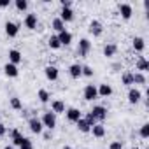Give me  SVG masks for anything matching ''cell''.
Returning <instances> with one entry per match:
<instances>
[{
    "label": "cell",
    "instance_id": "cell-1",
    "mask_svg": "<svg viewBox=\"0 0 149 149\" xmlns=\"http://www.w3.org/2000/svg\"><path fill=\"white\" fill-rule=\"evenodd\" d=\"M42 126L44 128H47V130H53L54 126H56V114L54 112H44V116H42Z\"/></svg>",
    "mask_w": 149,
    "mask_h": 149
},
{
    "label": "cell",
    "instance_id": "cell-2",
    "mask_svg": "<svg viewBox=\"0 0 149 149\" xmlns=\"http://www.w3.org/2000/svg\"><path fill=\"white\" fill-rule=\"evenodd\" d=\"M83 97H84V100H88V102L95 100V98L98 97L97 86H95V84H86V88H84V91H83Z\"/></svg>",
    "mask_w": 149,
    "mask_h": 149
},
{
    "label": "cell",
    "instance_id": "cell-3",
    "mask_svg": "<svg viewBox=\"0 0 149 149\" xmlns=\"http://www.w3.org/2000/svg\"><path fill=\"white\" fill-rule=\"evenodd\" d=\"M90 112H91V114L95 116V119H97V121H100V123L107 118V109H105L104 105H95Z\"/></svg>",
    "mask_w": 149,
    "mask_h": 149
},
{
    "label": "cell",
    "instance_id": "cell-4",
    "mask_svg": "<svg viewBox=\"0 0 149 149\" xmlns=\"http://www.w3.org/2000/svg\"><path fill=\"white\" fill-rule=\"evenodd\" d=\"M28 126H30V130L33 132V133H42V130H44V126H42V121L39 119V118H30V121H28Z\"/></svg>",
    "mask_w": 149,
    "mask_h": 149
},
{
    "label": "cell",
    "instance_id": "cell-5",
    "mask_svg": "<svg viewBox=\"0 0 149 149\" xmlns=\"http://www.w3.org/2000/svg\"><path fill=\"white\" fill-rule=\"evenodd\" d=\"M65 114H67V119H68L70 123H77V121L83 118V116H81V111H79V109H76V107H70Z\"/></svg>",
    "mask_w": 149,
    "mask_h": 149
},
{
    "label": "cell",
    "instance_id": "cell-6",
    "mask_svg": "<svg viewBox=\"0 0 149 149\" xmlns=\"http://www.w3.org/2000/svg\"><path fill=\"white\" fill-rule=\"evenodd\" d=\"M90 49H91V42H90L88 39H81V40H79V47H77L79 56H86V54L90 53Z\"/></svg>",
    "mask_w": 149,
    "mask_h": 149
},
{
    "label": "cell",
    "instance_id": "cell-7",
    "mask_svg": "<svg viewBox=\"0 0 149 149\" xmlns=\"http://www.w3.org/2000/svg\"><path fill=\"white\" fill-rule=\"evenodd\" d=\"M44 74H46V77H47L49 81H56L58 76H60V72H58V68H56L54 65H47V67L44 68Z\"/></svg>",
    "mask_w": 149,
    "mask_h": 149
},
{
    "label": "cell",
    "instance_id": "cell-8",
    "mask_svg": "<svg viewBox=\"0 0 149 149\" xmlns=\"http://www.w3.org/2000/svg\"><path fill=\"white\" fill-rule=\"evenodd\" d=\"M90 32L93 33V37H100V35L104 33V26H102V23L97 21V19H93V21L90 23Z\"/></svg>",
    "mask_w": 149,
    "mask_h": 149
},
{
    "label": "cell",
    "instance_id": "cell-9",
    "mask_svg": "<svg viewBox=\"0 0 149 149\" xmlns=\"http://www.w3.org/2000/svg\"><path fill=\"white\" fill-rule=\"evenodd\" d=\"M18 32H19V25L18 23H13V21L6 23V33H7V37H16Z\"/></svg>",
    "mask_w": 149,
    "mask_h": 149
},
{
    "label": "cell",
    "instance_id": "cell-10",
    "mask_svg": "<svg viewBox=\"0 0 149 149\" xmlns=\"http://www.w3.org/2000/svg\"><path fill=\"white\" fill-rule=\"evenodd\" d=\"M68 74H70L74 79L81 77V76H83V65H79V63H72V65L68 67Z\"/></svg>",
    "mask_w": 149,
    "mask_h": 149
},
{
    "label": "cell",
    "instance_id": "cell-11",
    "mask_svg": "<svg viewBox=\"0 0 149 149\" xmlns=\"http://www.w3.org/2000/svg\"><path fill=\"white\" fill-rule=\"evenodd\" d=\"M4 74H6L7 77H18V74H19V70H18V65L6 63V67H4Z\"/></svg>",
    "mask_w": 149,
    "mask_h": 149
},
{
    "label": "cell",
    "instance_id": "cell-12",
    "mask_svg": "<svg viewBox=\"0 0 149 149\" xmlns=\"http://www.w3.org/2000/svg\"><path fill=\"white\" fill-rule=\"evenodd\" d=\"M119 14H121L123 19H130L132 14H133L132 6H130V4H119Z\"/></svg>",
    "mask_w": 149,
    "mask_h": 149
},
{
    "label": "cell",
    "instance_id": "cell-13",
    "mask_svg": "<svg viewBox=\"0 0 149 149\" xmlns=\"http://www.w3.org/2000/svg\"><path fill=\"white\" fill-rule=\"evenodd\" d=\"M37 25H39L37 14H28V16L25 18V26H26L28 30H35V28H37Z\"/></svg>",
    "mask_w": 149,
    "mask_h": 149
},
{
    "label": "cell",
    "instance_id": "cell-14",
    "mask_svg": "<svg viewBox=\"0 0 149 149\" xmlns=\"http://www.w3.org/2000/svg\"><path fill=\"white\" fill-rule=\"evenodd\" d=\"M140 98H142V93L137 88H130V91H128V102L130 104H139Z\"/></svg>",
    "mask_w": 149,
    "mask_h": 149
},
{
    "label": "cell",
    "instance_id": "cell-15",
    "mask_svg": "<svg viewBox=\"0 0 149 149\" xmlns=\"http://www.w3.org/2000/svg\"><path fill=\"white\" fill-rule=\"evenodd\" d=\"M56 37H58V40H60V44H61V46H68V44L72 42V33H70V32H67V30L60 32Z\"/></svg>",
    "mask_w": 149,
    "mask_h": 149
},
{
    "label": "cell",
    "instance_id": "cell-16",
    "mask_svg": "<svg viewBox=\"0 0 149 149\" xmlns=\"http://www.w3.org/2000/svg\"><path fill=\"white\" fill-rule=\"evenodd\" d=\"M91 133H93V137H97V139H102L104 135H105V126L102 125V123H97L95 126H91V130H90Z\"/></svg>",
    "mask_w": 149,
    "mask_h": 149
},
{
    "label": "cell",
    "instance_id": "cell-17",
    "mask_svg": "<svg viewBox=\"0 0 149 149\" xmlns=\"http://www.w3.org/2000/svg\"><path fill=\"white\" fill-rule=\"evenodd\" d=\"M21 60H23V56H21V53H19L18 49H11V51H9V63L18 65Z\"/></svg>",
    "mask_w": 149,
    "mask_h": 149
},
{
    "label": "cell",
    "instance_id": "cell-18",
    "mask_svg": "<svg viewBox=\"0 0 149 149\" xmlns=\"http://www.w3.org/2000/svg\"><path fill=\"white\" fill-rule=\"evenodd\" d=\"M51 112H54V114L65 112V104H63L61 100H53V102H51Z\"/></svg>",
    "mask_w": 149,
    "mask_h": 149
},
{
    "label": "cell",
    "instance_id": "cell-19",
    "mask_svg": "<svg viewBox=\"0 0 149 149\" xmlns=\"http://www.w3.org/2000/svg\"><path fill=\"white\" fill-rule=\"evenodd\" d=\"M60 19H61L63 23L72 21V19H74V11H72V9H61V13H60Z\"/></svg>",
    "mask_w": 149,
    "mask_h": 149
},
{
    "label": "cell",
    "instance_id": "cell-20",
    "mask_svg": "<svg viewBox=\"0 0 149 149\" xmlns=\"http://www.w3.org/2000/svg\"><path fill=\"white\" fill-rule=\"evenodd\" d=\"M135 68H137V70H140V74H142V72L149 70V61H147L144 56H140V58L137 60V63H135Z\"/></svg>",
    "mask_w": 149,
    "mask_h": 149
},
{
    "label": "cell",
    "instance_id": "cell-21",
    "mask_svg": "<svg viewBox=\"0 0 149 149\" xmlns=\"http://www.w3.org/2000/svg\"><path fill=\"white\" fill-rule=\"evenodd\" d=\"M97 91H98V97H111L112 95V88L109 84H100L97 88Z\"/></svg>",
    "mask_w": 149,
    "mask_h": 149
},
{
    "label": "cell",
    "instance_id": "cell-22",
    "mask_svg": "<svg viewBox=\"0 0 149 149\" xmlns=\"http://www.w3.org/2000/svg\"><path fill=\"white\" fill-rule=\"evenodd\" d=\"M116 51H118V46H116V44H107V46L104 47V56L112 58V56L116 54Z\"/></svg>",
    "mask_w": 149,
    "mask_h": 149
},
{
    "label": "cell",
    "instance_id": "cell-23",
    "mask_svg": "<svg viewBox=\"0 0 149 149\" xmlns=\"http://www.w3.org/2000/svg\"><path fill=\"white\" fill-rule=\"evenodd\" d=\"M144 47H146L144 39H142V37H135V39H133V49H135V51H139V53H142V51H144Z\"/></svg>",
    "mask_w": 149,
    "mask_h": 149
},
{
    "label": "cell",
    "instance_id": "cell-24",
    "mask_svg": "<svg viewBox=\"0 0 149 149\" xmlns=\"http://www.w3.org/2000/svg\"><path fill=\"white\" fill-rule=\"evenodd\" d=\"M51 26H53V28H54V30H56L58 33L65 30V23H63V21H61L60 18H54V19L51 21Z\"/></svg>",
    "mask_w": 149,
    "mask_h": 149
},
{
    "label": "cell",
    "instance_id": "cell-25",
    "mask_svg": "<svg viewBox=\"0 0 149 149\" xmlns=\"http://www.w3.org/2000/svg\"><path fill=\"white\" fill-rule=\"evenodd\" d=\"M76 125H77V128H79V132H83V133H88V132L91 130V126H90V125H88V123L84 121V118H81V119H79V121H77Z\"/></svg>",
    "mask_w": 149,
    "mask_h": 149
},
{
    "label": "cell",
    "instance_id": "cell-26",
    "mask_svg": "<svg viewBox=\"0 0 149 149\" xmlns=\"http://www.w3.org/2000/svg\"><path fill=\"white\" fill-rule=\"evenodd\" d=\"M121 79H123V84H125V86H132V84H133V74H132V72H125Z\"/></svg>",
    "mask_w": 149,
    "mask_h": 149
},
{
    "label": "cell",
    "instance_id": "cell-27",
    "mask_svg": "<svg viewBox=\"0 0 149 149\" xmlns=\"http://www.w3.org/2000/svg\"><path fill=\"white\" fill-rule=\"evenodd\" d=\"M47 44H49V47H51V49H60V47H61V44H60V40H58V37H56V35H51V37H49V40H47Z\"/></svg>",
    "mask_w": 149,
    "mask_h": 149
},
{
    "label": "cell",
    "instance_id": "cell-28",
    "mask_svg": "<svg viewBox=\"0 0 149 149\" xmlns=\"http://www.w3.org/2000/svg\"><path fill=\"white\" fill-rule=\"evenodd\" d=\"M37 97H39V100L42 102V104H47L49 102V91L47 90H39V93H37Z\"/></svg>",
    "mask_w": 149,
    "mask_h": 149
},
{
    "label": "cell",
    "instance_id": "cell-29",
    "mask_svg": "<svg viewBox=\"0 0 149 149\" xmlns=\"http://www.w3.org/2000/svg\"><path fill=\"white\" fill-rule=\"evenodd\" d=\"M133 84H146V76L140 72H135L133 74Z\"/></svg>",
    "mask_w": 149,
    "mask_h": 149
},
{
    "label": "cell",
    "instance_id": "cell-30",
    "mask_svg": "<svg viewBox=\"0 0 149 149\" xmlns=\"http://www.w3.org/2000/svg\"><path fill=\"white\" fill-rule=\"evenodd\" d=\"M14 6L18 11H26L28 9V2L26 0H14Z\"/></svg>",
    "mask_w": 149,
    "mask_h": 149
},
{
    "label": "cell",
    "instance_id": "cell-31",
    "mask_svg": "<svg viewBox=\"0 0 149 149\" xmlns=\"http://www.w3.org/2000/svg\"><path fill=\"white\" fill-rule=\"evenodd\" d=\"M11 107L16 109V111H19V109L23 107V105H21V100H19L18 97H13V98H11Z\"/></svg>",
    "mask_w": 149,
    "mask_h": 149
},
{
    "label": "cell",
    "instance_id": "cell-32",
    "mask_svg": "<svg viewBox=\"0 0 149 149\" xmlns=\"http://www.w3.org/2000/svg\"><path fill=\"white\" fill-rule=\"evenodd\" d=\"M84 121H86V123H88L90 126H95V125L98 123V121L95 119V116H93L91 112H88V114H86V118H84Z\"/></svg>",
    "mask_w": 149,
    "mask_h": 149
},
{
    "label": "cell",
    "instance_id": "cell-33",
    "mask_svg": "<svg viewBox=\"0 0 149 149\" xmlns=\"http://www.w3.org/2000/svg\"><path fill=\"white\" fill-rule=\"evenodd\" d=\"M140 137L142 139H147L149 137V123H144L142 128H140Z\"/></svg>",
    "mask_w": 149,
    "mask_h": 149
},
{
    "label": "cell",
    "instance_id": "cell-34",
    "mask_svg": "<svg viewBox=\"0 0 149 149\" xmlns=\"http://www.w3.org/2000/svg\"><path fill=\"white\" fill-rule=\"evenodd\" d=\"M19 149H33V144H32V140L30 139H23V142H21V146H19Z\"/></svg>",
    "mask_w": 149,
    "mask_h": 149
},
{
    "label": "cell",
    "instance_id": "cell-35",
    "mask_svg": "<svg viewBox=\"0 0 149 149\" xmlns=\"http://www.w3.org/2000/svg\"><path fill=\"white\" fill-rule=\"evenodd\" d=\"M83 76L91 77V76H93V68H91V67H88V65H84V67H83Z\"/></svg>",
    "mask_w": 149,
    "mask_h": 149
},
{
    "label": "cell",
    "instance_id": "cell-36",
    "mask_svg": "<svg viewBox=\"0 0 149 149\" xmlns=\"http://www.w3.org/2000/svg\"><path fill=\"white\" fill-rule=\"evenodd\" d=\"M109 149H123V144H121L119 140H114V142L109 146Z\"/></svg>",
    "mask_w": 149,
    "mask_h": 149
},
{
    "label": "cell",
    "instance_id": "cell-37",
    "mask_svg": "<svg viewBox=\"0 0 149 149\" xmlns=\"http://www.w3.org/2000/svg\"><path fill=\"white\" fill-rule=\"evenodd\" d=\"M23 139H25V137H23V135H19V137H16V139H13V144H14V146H21V142H23Z\"/></svg>",
    "mask_w": 149,
    "mask_h": 149
},
{
    "label": "cell",
    "instance_id": "cell-38",
    "mask_svg": "<svg viewBox=\"0 0 149 149\" xmlns=\"http://www.w3.org/2000/svg\"><path fill=\"white\" fill-rule=\"evenodd\" d=\"M19 135H21V133H19V130H16V128H14V130H11V139H16V137H19Z\"/></svg>",
    "mask_w": 149,
    "mask_h": 149
},
{
    "label": "cell",
    "instance_id": "cell-39",
    "mask_svg": "<svg viewBox=\"0 0 149 149\" xmlns=\"http://www.w3.org/2000/svg\"><path fill=\"white\" fill-rule=\"evenodd\" d=\"M7 133V128H6V125H2V123H0V137H2V135H6Z\"/></svg>",
    "mask_w": 149,
    "mask_h": 149
},
{
    "label": "cell",
    "instance_id": "cell-40",
    "mask_svg": "<svg viewBox=\"0 0 149 149\" xmlns=\"http://www.w3.org/2000/svg\"><path fill=\"white\" fill-rule=\"evenodd\" d=\"M9 6V0H0V7H7Z\"/></svg>",
    "mask_w": 149,
    "mask_h": 149
},
{
    "label": "cell",
    "instance_id": "cell-41",
    "mask_svg": "<svg viewBox=\"0 0 149 149\" xmlns=\"http://www.w3.org/2000/svg\"><path fill=\"white\" fill-rule=\"evenodd\" d=\"M44 139L49 140V139H51V132H46V133H44Z\"/></svg>",
    "mask_w": 149,
    "mask_h": 149
},
{
    "label": "cell",
    "instance_id": "cell-42",
    "mask_svg": "<svg viewBox=\"0 0 149 149\" xmlns=\"http://www.w3.org/2000/svg\"><path fill=\"white\" fill-rule=\"evenodd\" d=\"M4 149H14V147H13V146H6Z\"/></svg>",
    "mask_w": 149,
    "mask_h": 149
},
{
    "label": "cell",
    "instance_id": "cell-43",
    "mask_svg": "<svg viewBox=\"0 0 149 149\" xmlns=\"http://www.w3.org/2000/svg\"><path fill=\"white\" fill-rule=\"evenodd\" d=\"M63 149H72V147H70V146H65V147H63Z\"/></svg>",
    "mask_w": 149,
    "mask_h": 149
},
{
    "label": "cell",
    "instance_id": "cell-44",
    "mask_svg": "<svg viewBox=\"0 0 149 149\" xmlns=\"http://www.w3.org/2000/svg\"><path fill=\"white\" fill-rule=\"evenodd\" d=\"M132 149H139V147H132Z\"/></svg>",
    "mask_w": 149,
    "mask_h": 149
}]
</instances>
